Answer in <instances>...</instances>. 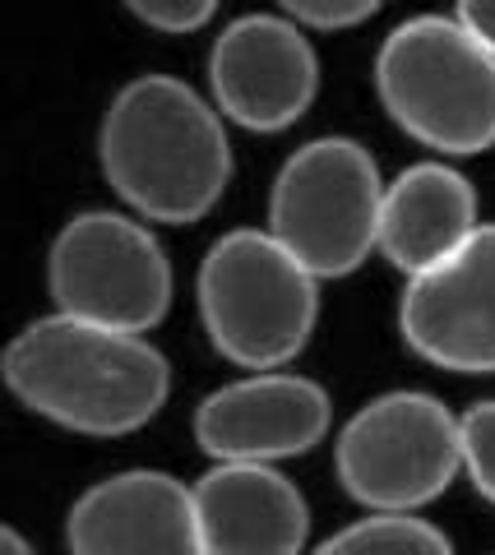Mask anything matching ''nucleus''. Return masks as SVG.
<instances>
[{
	"label": "nucleus",
	"mask_w": 495,
	"mask_h": 555,
	"mask_svg": "<svg viewBox=\"0 0 495 555\" xmlns=\"http://www.w3.org/2000/svg\"><path fill=\"white\" fill-rule=\"evenodd\" d=\"M97 158L116 195L158 222L204 218L232 181L223 116L172 75H144L112 98Z\"/></svg>",
	"instance_id": "obj_1"
},
{
	"label": "nucleus",
	"mask_w": 495,
	"mask_h": 555,
	"mask_svg": "<svg viewBox=\"0 0 495 555\" xmlns=\"http://www.w3.org/2000/svg\"><path fill=\"white\" fill-rule=\"evenodd\" d=\"M5 385L28 412L65 430L130 436L162 412L172 371L134 334L47 315L5 347Z\"/></svg>",
	"instance_id": "obj_2"
},
{
	"label": "nucleus",
	"mask_w": 495,
	"mask_h": 555,
	"mask_svg": "<svg viewBox=\"0 0 495 555\" xmlns=\"http://www.w3.org/2000/svg\"><path fill=\"white\" fill-rule=\"evenodd\" d=\"M375 89L394 126L454 158L495 144V56L464 20L417 14L385 38Z\"/></svg>",
	"instance_id": "obj_3"
},
{
	"label": "nucleus",
	"mask_w": 495,
	"mask_h": 555,
	"mask_svg": "<svg viewBox=\"0 0 495 555\" xmlns=\"http://www.w3.org/2000/svg\"><path fill=\"white\" fill-rule=\"evenodd\" d=\"M320 278L273 232L236 228L199 264V315L236 366L273 371L292 361L320 315Z\"/></svg>",
	"instance_id": "obj_4"
},
{
	"label": "nucleus",
	"mask_w": 495,
	"mask_h": 555,
	"mask_svg": "<svg viewBox=\"0 0 495 555\" xmlns=\"http://www.w3.org/2000/svg\"><path fill=\"white\" fill-rule=\"evenodd\" d=\"M385 181L370 149L348 134L301 144L283 163L269 199V232L315 278H348L380 246Z\"/></svg>",
	"instance_id": "obj_5"
},
{
	"label": "nucleus",
	"mask_w": 495,
	"mask_h": 555,
	"mask_svg": "<svg viewBox=\"0 0 495 555\" xmlns=\"http://www.w3.org/2000/svg\"><path fill=\"white\" fill-rule=\"evenodd\" d=\"M343 491L375 514H413L464 473V422L431 393H380L338 430Z\"/></svg>",
	"instance_id": "obj_6"
},
{
	"label": "nucleus",
	"mask_w": 495,
	"mask_h": 555,
	"mask_svg": "<svg viewBox=\"0 0 495 555\" xmlns=\"http://www.w3.org/2000/svg\"><path fill=\"white\" fill-rule=\"evenodd\" d=\"M47 273L61 315L116 334L140 338L172 306V264L158 236L112 208H89L65 222Z\"/></svg>",
	"instance_id": "obj_7"
},
{
	"label": "nucleus",
	"mask_w": 495,
	"mask_h": 555,
	"mask_svg": "<svg viewBox=\"0 0 495 555\" xmlns=\"http://www.w3.org/2000/svg\"><path fill=\"white\" fill-rule=\"evenodd\" d=\"M209 83L227 120L255 134H278L311 112L320 61L301 24L283 14H242L213 42Z\"/></svg>",
	"instance_id": "obj_8"
},
{
	"label": "nucleus",
	"mask_w": 495,
	"mask_h": 555,
	"mask_svg": "<svg viewBox=\"0 0 495 555\" xmlns=\"http://www.w3.org/2000/svg\"><path fill=\"white\" fill-rule=\"evenodd\" d=\"M407 347L445 371H495V222L458 255L407 283L399 306Z\"/></svg>",
	"instance_id": "obj_9"
},
{
	"label": "nucleus",
	"mask_w": 495,
	"mask_h": 555,
	"mask_svg": "<svg viewBox=\"0 0 495 555\" xmlns=\"http://www.w3.org/2000/svg\"><path fill=\"white\" fill-rule=\"evenodd\" d=\"M329 436V393L305 375L264 371L213 389L195 408V440L213 463H278Z\"/></svg>",
	"instance_id": "obj_10"
},
{
	"label": "nucleus",
	"mask_w": 495,
	"mask_h": 555,
	"mask_svg": "<svg viewBox=\"0 0 495 555\" xmlns=\"http://www.w3.org/2000/svg\"><path fill=\"white\" fill-rule=\"evenodd\" d=\"M70 555H204L195 491L167 473H116L89 486L65 518Z\"/></svg>",
	"instance_id": "obj_11"
},
{
	"label": "nucleus",
	"mask_w": 495,
	"mask_h": 555,
	"mask_svg": "<svg viewBox=\"0 0 495 555\" xmlns=\"http://www.w3.org/2000/svg\"><path fill=\"white\" fill-rule=\"evenodd\" d=\"M191 491L204 555H301L311 509L273 463H213Z\"/></svg>",
	"instance_id": "obj_12"
},
{
	"label": "nucleus",
	"mask_w": 495,
	"mask_h": 555,
	"mask_svg": "<svg viewBox=\"0 0 495 555\" xmlns=\"http://www.w3.org/2000/svg\"><path fill=\"white\" fill-rule=\"evenodd\" d=\"M477 236V190L458 167L417 163L389 181L380 208V250L407 283L440 269Z\"/></svg>",
	"instance_id": "obj_13"
},
{
	"label": "nucleus",
	"mask_w": 495,
	"mask_h": 555,
	"mask_svg": "<svg viewBox=\"0 0 495 555\" xmlns=\"http://www.w3.org/2000/svg\"><path fill=\"white\" fill-rule=\"evenodd\" d=\"M315 555H454L450 537L413 514H370L329 537Z\"/></svg>",
	"instance_id": "obj_14"
},
{
	"label": "nucleus",
	"mask_w": 495,
	"mask_h": 555,
	"mask_svg": "<svg viewBox=\"0 0 495 555\" xmlns=\"http://www.w3.org/2000/svg\"><path fill=\"white\" fill-rule=\"evenodd\" d=\"M458 422H464V473L482 491V500L495 505V398L472 403Z\"/></svg>",
	"instance_id": "obj_15"
},
{
	"label": "nucleus",
	"mask_w": 495,
	"mask_h": 555,
	"mask_svg": "<svg viewBox=\"0 0 495 555\" xmlns=\"http://www.w3.org/2000/svg\"><path fill=\"white\" fill-rule=\"evenodd\" d=\"M130 10L148 28H162V33H195L218 14L213 0H134Z\"/></svg>",
	"instance_id": "obj_16"
},
{
	"label": "nucleus",
	"mask_w": 495,
	"mask_h": 555,
	"mask_svg": "<svg viewBox=\"0 0 495 555\" xmlns=\"http://www.w3.org/2000/svg\"><path fill=\"white\" fill-rule=\"evenodd\" d=\"M375 10L380 5H370V0H292L287 5V20L292 24H311V28H352V24H362V20H375Z\"/></svg>",
	"instance_id": "obj_17"
},
{
	"label": "nucleus",
	"mask_w": 495,
	"mask_h": 555,
	"mask_svg": "<svg viewBox=\"0 0 495 555\" xmlns=\"http://www.w3.org/2000/svg\"><path fill=\"white\" fill-rule=\"evenodd\" d=\"M454 14L464 20V28L472 33V38L495 56V0H464Z\"/></svg>",
	"instance_id": "obj_18"
},
{
	"label": "nucleus",
	"mask_w": 495,
	"mask_h": 555,
	"mask_svg": "<svg viewBox=\"0 0 495 555\" xmlns=\"http://www.w3.org/2000/svg\"><path fill=\"white\" fill-rule=\"evenodd\" d=\"M0 555H38L28 542H24V532H14V528H5L0 532Z\"/></svg>",
	"instance_id": "obj_19"
}]
</instances>
